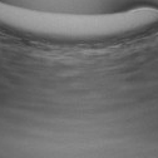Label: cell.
I'll use <instances>...</instances> for the list:
<instances>
[{
	"label": "cell",
	"mask_w": 158,
	"mask_h": 158,
	"mask_svg": "<svg viewBox=\"0 0 158 158\" xmlns=\"http://www.w3.org/2000/svg\"><path fill=\"white\" fill-rule=\"evenodd\" d=\"M0 22L5 27L55 39H102L142 30L158 23V10L147 8L112 15H69L30 13L0 5Z\"/></svg>",
	"instance_id": "obj_1"
}]
</instances>
